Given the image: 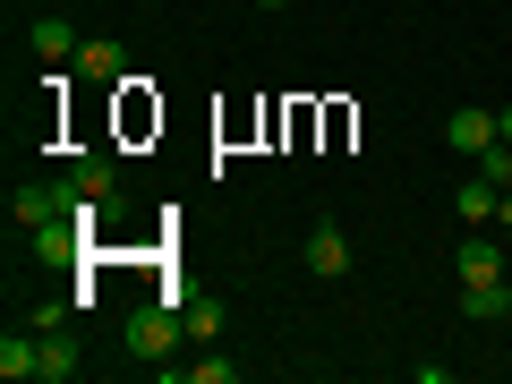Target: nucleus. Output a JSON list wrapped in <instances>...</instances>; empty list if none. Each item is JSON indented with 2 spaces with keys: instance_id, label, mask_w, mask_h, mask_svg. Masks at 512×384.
Here are the masks:
<instances>
[{
  "instance_id": "obj_17",
  "label": "nucleus",
  "mask_w": 512,
  "mask_h": 384,
  "mask_svg": "<svg viewBox=\"0 0 512 384\" xmlns=\"http://www.w3.org/2000/svg\"><path fill=\"white\" fill-rule=\"evenodd\" d=\"M495 128H504V146H512V103H504V111H495Z\"/></svg>"
},
{
  "instance_id": "obj_3",
  "label": "nucleus",
  "mask_w": 512,
  "mask_h": 384,
  "mask_svg": "<svg viewBox=\"0 0 512 384\" xmlns=\"http://www.w3.org/2000/svg\"><path fill=\"white\" fill-rule=\"evenodd\" d=\"M77 86H128V43L86 35L77 43Z\"/></svg>"
},
{
  "instance_id": "obj_5",
  "label": "nucleus",
  "mask_w": 512,
  "mask_h": 384,
  "mask_svg": "<svg viewBox=\"0 0 512 384\" xmlns=\"http://www.w3.org/2000/svg\"><path fill=\"white\" fill-rule=\"evenodd\" d=\"M308 274L316 282H342L350 274V231H342V222H308Z\"/></svg>"
},
{
  "instance_id": "obj_12",
  "label": "nucleus",
  "mask_w": 512,
  "mask_h": 384,
  "mask_svg": "<svg viewBox=\"0 0 512 384\" xmlns=\"http://www.w3.org/2000/svg\"><path fill=\"white\" fill-rule=\"evenodd\" d=\"M495 197H504V188L478 171V180H461V197H453V205H461V222H487V214H495Z\"/></svg>"
},
{
  "instance_id": "obj_4",
  "label": "nucleus",
  "mask_w": 512,
  "mask_h": 384,
  "mask_svg": "<svg viewBox=\"0 0 512 384\" xmlns=\"http://www.w3.org/2000/svg\"><path fill=\"white\" fill-rule=\"evenodd\" d=\"M444 146H453V154H470V163H478V154H487V146H504V128H495V111L461 103L453 120H444Z\"/></svg>"
},
{
  "instance_id": "obj_11",
  "label": "nucleus",
  "mask_w": 512,
  "mask_h": 384,
  "mask_svg": "<svg viewBox=\"0 0 512 384\" xmlns=\"http://www.w3.org/2000/svg\"><path fill=\"white\" fill-rule=\"evenodd\" d=\"M26 43H35L43 60H77V26L69 18H35V35H26Z\"/></svg>"
},
{
  "instance_id": "obj_2",
  "label": "nucleus",
  "mask_w": 512,
  "mask_h": 384,
  "mask_svg": "<svg viewBox=\"0 0 512 384\" xmlns=\"http://www.w3.org/2000/svg\"><path fill=\"white\" fill-rule=\"evenodd\" d=\"M26 256H35V265H77V256H86V222L77 214L35 222V231H26Z\"/></svg>"
},
{
  "instance_id": "obj_18",
  "label": "nucleus",
  "mask_w": 512,
  "mask_h": 384,
  "mask_svg": "<svg viewBox=\"0 0 512 384\" xmlns=\"http://www.w3.org/2000/svg\"><path fill=\"white\" fill-rule=\"evenodd\" d=\"M256 9H291V0H256Z\"/></svg>"
},
{
  "instance_id": "obj_1",
  "label": "nucleus",
  "mask_w": 512,
  "mask_h": 384,
  "mask_svg": "<svg viewBox=\"0 0 512 384\" xmlns=\"http://www.w3.org/2000/svg\"><path fill=\"white\" fill-rule=\"evenodd\" d=\"M180 333H188V316H171V308H137L120 325V342L137 350V359H163V350H180Z\"/></svg>"
},
{
  "instance_id": "obj_14",
  "label": "nucleus",
  "mask_w": 512,
  "mask_h": 384,
  "mask_svg": "<svg viewBox=\"0 0 512 384\" xmlns=\"http://www.w3.org/2000/svg\"><path fill=\"white\" fill-rule=\"evenodd\" d=\"M180 376H188V384H239V359H188Z\"/></svg>"
},
{
  "instance_id": "obj_15",
  "label": "nucleus",
  "mask_w": 512,
  "mask_h": 384,
  "mask_svg": "<svg viewBox=\"0 0 512 384\" xmlns=\"http://www.w3.org/2000/svg\"><path fill=\"white\" fill-rule=\"evenodd\" d=\"M478 171H487L495 188H512V146H487V154H478Z\"/></svg>"
},
{
  "instance_id": "obj_16",
  "label": "nucleus",
  "mask_w": 512,
  "mask_h": 384,
  "mask_svg": "<svg viewBox=\"0 0 512 384\" xmlns=\"http://www.w3.org/2000/svg\"><path fill=\"white\" fill-rule=\"evenodd\" d=\"M495 222H504V231H512V188H504V197H495Z\"/></svg>"
},
{
  "instance_id": "obj_8",
  "label": "nucleus",
  "mask_w": 512,
  "mask_h": 384,
  "mask_svg": "<svg viewBox=\"0 0 512 384\" xmlns=\"http://www.w3.org/2000/svg\"><path fill=\"white\" fill-rule=\"evenodd\" d=\"M461 316L470 325H495V316H512V291L504 282H461Z\"/></svg>"
},
{
  "instance_id": "obj_7",
  "label": "nucleus",
  "mask_w": 512,
  "mask_h": 384,
  "mask_svg": "<svg viewBox=\"0 0 512 384\" xmlns=\"http://www.w3.org/2000/svg\"><path fill=\"white\" fill-rule=\"evenodd\" d=\"M453 274H461V282H504V248H495V239H461Z\"/></svg>"
},
{
  "instance_id": "obj_9",
  "label": "nucleus",
  "mask_w": 512,
  "mask_h": 384,
  "mask_svg": "<svg viewBox=\"0 0 512 384\" xmlns=\"http://www.w3.org/2000/svg\"><path fill=\"white\" fill-rule=\"evenodd\" d=\"M0 376H9V384L43 376V342H26V333H0Z\"/></svg>"
},
{
  "instance_id": "obj_10",
  "label": "nucleus",
  "mask_w": 512,
  "mask_h": 384,
  "mask_svg": "<svg viewBox=\"0 0 512 384\" xmlns=\"http://www.w3.org/2000/svg\"><path fill=\"white\" fill-rule=\"evenodd\" d=\"M77 367H86V350H77V342H69V333H60V325H52V333H43V384H69V376H77Z\"/></svg>"
},
{
  "instance_id": "obj_6",
  "label": "nucleus",
  "mask_w": 512,
  "mask_h": 384,
  "mask_svg": "<svg viewBox=\"0 0 512 384\" xmlns=\"http://www.w3.org/2000/svg\"><path fill=\"white\" fill-rule=\"evenodd\" d=\"M69 180L86 188V197H103V205H120V163H111V154H77V163H69Z\"/></svg>"
},
{
  "instance_id": "obj_13",
  "label": "nucleus",
  "mask_w": 512,
  "mask_h": 384,
  "mask_svg": "<svg viewBox=\"0 0 512 384\" xmlns=\"http://www.w3.org/2000/svg\"><path fill=\"white\" fill-rule=\"evenodd\" d=\"M188 342H214V333H222V299H188Z\"/></svg>"
}]
</instances>
